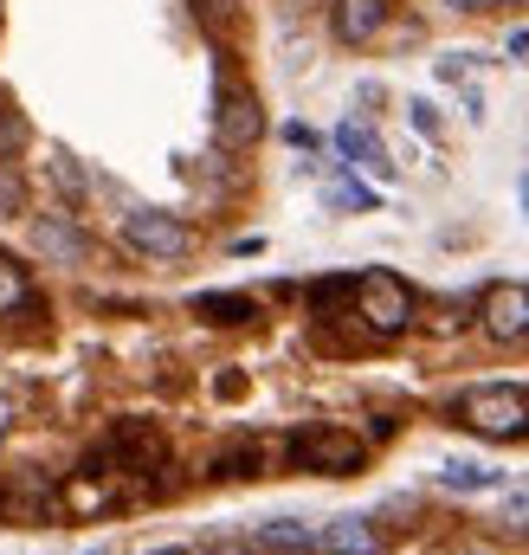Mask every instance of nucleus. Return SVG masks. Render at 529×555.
I'll return each mask as SVG.
<instances>
[{"label": "nucleus", "mask_w": 529, "mask_h": 555, "mask_svg": "<svg viewBox=\"0 0 529 555\" xmlns=\"http://www.w3.org/2000/svg\"><path fill=\"white\" fill-rule=\"evenodd\" d=\"M439 485H446V491H491V485H498V472H491V465H478V459H452V465L439 472Z\"/></svg>", "instance_id": "16"}, {"label": "nucleus", "mask_w": 529, "mask_h": 555, "mask_svg": "<svg viewBox=\"0 0 529 555\" xmlns=\"http://www.w3.org/2000/svg\"><path fill=\"white\" fill-rule=\"evenodd\" d=\"M233 7H240V0H194V13H201L207 26H220V20H233Z\"/></svg>", "instance_id": "22"}, {"label": "nucleus", "mask_w": 529, "mask_h": 555, "mask_svg": "<svg viewBox=\"0 0 529 555\" xmlns=\"http://www.w3.org/2000/svg\"><path fill=\"white\" fill-rule=\"evenodd\" d=\"M13 207H20V188H13V181L0 175V214H13Z\"/></svg>", "instance_id": "24"}, {"label": "nucleus", "mask_w": 529, "mask_h": 555, "mask_svg": "<svg viewBox=\"0 0 529 555\" xmlns=\"http://www.w3.org/2000/svg\"><path fill=\"white\" fill-rule=\"evenodd\" d=\"M407 111H413V130H420V137H439V111H433L426 98H413Z\"/></svg>", "instance_id": "21"}, {"label": "nucleus", "mask_w": 529, "mask_h": 555, "mask_svg": "<svg viewBox=\"0 0 529 555\" xmlns=\"http://www.w3.org/2000/svg\"><path fill=\"white\" fill-rule=\"evenodd\" d=\"M284 452H291L297 472H323V478H349V472H362V459H369V446H362L356 433H343V426H297Z\"/></svg>", "instance_id": "2"}, {"label": "nucleus", "mask_w": 529, "mask_h": 555, "mask_svg": "<svg viewBox=\"0 0 529 555\" xmlns=\"http://www.w3.org/2000/svg\"><path fill=\"white\" fill-rule=\"evenodd\" d=\"M478 323H485L491 343H524L529 336V284H491Z\"/></svg>", "instance_id": "8"}, {"label": "nucleus", "mask_w": 529, "mask_h": 555, "mask_svg": "<svg viewBox=\"0 0 529 555\" xmlns=\"http://www.w3.org/2000/svg\"><path fill=\"white\" fill-rule=\"evenodd\" d=\"M498 537L529 543V485H517V491L504 498V511H498Z\"/></svg>", "instance_id": "17"}, {"label": "nucleus", "mask_w": 529, "mask_h": 555, "mask_svg": "<svg viewBox=\"0 0 529 555\" xmlns=\"http://www.w3.org/2000/svg\"><path fill=\"white\" fill-rule=\"evenodd\" d=\"M349 297H356V317H362L375 336H400V330L413 323V291H407V278H395V272H362Z\"/></svg>", "instance_id": "5"}, {"label": "nucleus", "mask_w": 529, "mask_h": 555, "mask_svg": "<svg viewBox=\"0 0 529 555\" xmlns=\"http://www.w3.org/2000/svg\"><path fill=\"white\" fill-rule=\"evenodd\" d=\"M117 233H124V246L142 253V259H188L194 253V227L181 214H162V207H124Z\"/></svg>", "instance_id": "3"}, {"label": "nucleus", "mask_w": 529, "mask_h": 555, "mask_svg": "<svg viewBox=\"0 0 529 555\" xmlns=\"http://www.w3.org/2000/svg\"><path fill=\"white\" fill-rule=\"evenodd\" d=\"M214 478H259V452H253V446L220 452V459H214Z\"/></svg>", "instance_id": "19"}, {"label": "nucleus", "mask_w": 529, "mask_h": 555, "mask_svg": "<svg viewBox=\"0 0 529 555\" xmlns=\"http://www.w3.org/2000/svg\"><path fill=\"white\" fill-rule=\"evenodd\" d=\"M136 555H194L188 543H162V550H136Z\"/></svg>", "instance_id": "25"}, {"label": "nucleus", "mask_w": 529, "mask_h": 555, "mask_svg": "<svg viewBox=\"0 0 529 555\" xmlns=\"http://www.w3.org/2000/svg\"><path fill=\"white\" fill-rule=\"evenodd\" d=\"M336 149H343L356 168H369L375 181H395V162H388V149H382V137H375L369 124H343V130H336Z\"/></svg>", "instance_id": "11"}, {"label": "nucleus", "mask_w": 529, "mask_h": 555, "mask_svg": "<svg viewBox=\"0 0 529 555\" xmlns=\"http://www.w3.org/2000/svg\"><path fill=\"white\" fill-rule=\"evenodd\" d=\"M91 555H111V550H91Z\"/></svg>", "instance_id": "27"}, {"label": "nucleus", "mask_w": 529, "mask_h": 555, "mask_svg": "<svg viewBox=\"0 0 529 555\" xmlns=\"http://www.w3.org/2000/svg\"><path fill=\"white\" fill-rule=\"evenodd\" d=\"M26 240H33V253H39L46 266H85V253H91V240H85V227H78V214H72V207L33 214Z\"/></svg>", "instance_id": "6"}, {"label": "nucleus", "mask_w": 529, "mask_h": 555, "mask_svg": "<svg viewBox=\"0 0 529 555\" xmlns=\"http://www.w3.org/2000/svg\"><path fill=\"white\" fill-rule=\"evenodd\" d=\"M46 181L59 188V201H65V207H78V201L91 194V175H85V162H78L72 149H52V155H46Z\"/></svg>", "instance_id": "13"}, {"label": "nucleus", "mask_w": 529, "mask_h": 555, "mask_svg": "<svg viewBox=\"0 0 529 555\" xmlns=\"http://www.w3.org/2000/svg\"><path fill=\"white\" fill-rule=\"evenodd\" d=\"M524 207H529V175H524Z\"/></svg>", "instance_id": "26"}, {"label": "nucleus", "mask_w": 529, "mask_h": 555, "mask_svg": "<svg viewBox=\"0 0 529 555\" xmlns=\"http://www.w3.org/2000/svg\"><path fill=\"white\" fill-rule=\"evenodd\" d=\"M26 304H33V278H26V266L13 253H0V317H13Z\"/></svg>", "instance_id": "14"}, {"label": "nucleus", "mask_w": 529, "mask_h": 555, "mask_svg": "<svg viewBox=\"0 0 529 555\" xmlns=\"http://www.w3.org/2000/svg\"><path fill=\"white\" fill-rule=\"evenodd\" d=\"M452 420H459L465 433H478V439H498V446L529 439V388H517V382L465 388V395L452 401Z\"/></svg>", "instance_id": "1"}, {"label": "nucleus", "mask_w": 529, "mask_h": 555, "mask_svg": "<svg viewBox=\"0 0 529 555\" xmlns=\"http://www.w3.org/2000/svg\"><path fill=\"white\" fill-rule=\"evenodd\" d=\"M253 550H264V555H317V524H304V517H264L259 530H253Z\"/></svg>", "instance_id": "10"}, {"label": "nucleus", "mask_w": 529, "mask_h": 555, "mask_svg": "<svg viewBox=\"0 0 529 555\" xmlns=\"http://www.w3.org/2000/svg\"><path fill=\"white\" fill-rule=\"evenodd\" d=\"M194 317H207V323H220V330H240V323L259 317V304H253L246 291H201V297H194Z\"/></svg>", "instance_id": "12"}, {"label": "nucleus", "mask_w": 529, "mask_h": 555, "mask_svg": "<svg viewBox=\"0 0 529 555\" xmlns=\"http://www.w3.org/2000/svg\"><path fill=\"white\" fill-rule=\"evenodd\" d=\"M259 137H264L259 91L220 72V85H214V142H220V149H233V155H246Z\"/></svg>", "instance_id": "4"}, {"label": "nucleus", "mask_w": 529, "mask_h": 555, "mask_svg": "<svg viewBox=\"0 0 529 555\" xmlns=\"http://www.w3.org/2000/svg\"><path fill=\"white\" fill-rule=\"evenodd\" d=\"M201 555H253V537H246V543H240V537H233V543H227V537H214Z\"/></svg>", "instance_id": "23"}, {"label": "nucleus", "mask_w": 529, "mask_h": 555, "mask_svg": "<svg viewBox=\"0 0 529 555\" xmlns=\"http://www.w3.org/2000/svg\"><path fill=\"white\" fill-rule=\"evenodd\" d=\"M323 201H330V207H349V214H369V207H375V194H369L362 181H349V175H343V181H330V188H323Z\"/></svg>", "instance_id": "18"}, {"label": "nucleus", "mask_w": 529, "mask_h": 555, "mask_svg": "<svg viewBox=\"0 0 529 555\" xmlns=\"http://www.w3.org/2000/svg\"><path fill=\"white\" fill-rule=\"evenodd\" d=\"M446 13H504V7H529V0H439Z\"/></svg>", "instance_id": "20"}, {"label": "nucleus", "mask_w": 529, "mask_h": 555, "mask_svg": "<svg viewBox=\"0 0 529 555\" xmlns=\"http://www.w3.org/2000/svg\"><path fill=\"white\" fill-rule=\"evenodd\" d=\"M26 142H33V130H26V111L0 91V162H13V155H26Z\"/></svg>", "instance_id": "15"}, {"label": "nucleus", "mask_w": 529, "mask_h": 555, "mask_svg": "<svg viewBox=\"0 0 529 555\" xmlns=\"http://www.w3.org/2000/svg\"><path fill=\"white\" fill-rule=\"evenodd\" d=\"M395 20V0H336L330 7V33L336 46H375Z\"/></svg>", "instance_id": "7"}, {"label": "nucleus", "mask_w": 529, "mask_h": 555, "mask_svg": "<svg viewBox=\"0 0 529 555\" xmlns=\"http://www.w3.org/2000/svg\"><path fill=\"white\" fill-rule=\"evenodd\" d=\"M382 530H375V517H330V524H317V555H382Z\"/></svg>", "instance_id": "9"}]
</instances>
